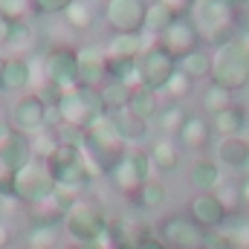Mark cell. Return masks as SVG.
<instances>
[{
    "label": "cell",
    "instance_id": "cb8c5ba5",
    "mask_svg": "<svg viewBox=\"0 0 249 249\" xmlns=\"http://www.w3.org/2000/svg\"><path fill=\"white\" fill-rule=\"evenodd\" d=\"M130 93H133V87H127L124 81L107 78V81L99 87V96H102L105 113H116V110H124V107L130 105Z\"/></svg>",
    "mask_w": 249,
    "mask_h": 249
},
{
    "label": "cell",
    "instance_id": "ee69618b",
    "mask_svg": "<svg viewBox=\"0 0 249 249\" xmlns=\"http://www.w3.org/2000/svg\"><path fill=\"white\" fill-rule=\"evenodd\" d=\"M12 244V229L6 226V220H0V249H6Z\"/></svg>",
    "mask_w": 249,
    "mask_h": 249
},
{
    "label": "cell",
    "instance_id": "f1b7e54d",
    "mask_svg": "<svg viewBox=\"0 0 249 249\" xmlns=\"http://www.w3.org/2000/svg\"><path fill=\"white\" fill-rule=\"evenodd\" d=\"M200 107H203V110L209 113V119H212V116H217L220 110L232 107V93H229V90H223L220 84L209 81V84H206V90L200 93Z\"/></svg>",
    "mask_w": 249,
    "mask_h": 249
},
{
    "label": "cell",
    "instance_id": "ab89813d",
    "mask_svg": "<svg viewBox=\"0 0 249 249\" xmlns=\"http://www.w3.org/2000/svg\"><path fill=\"white\" fill-rule=\"evenodd\" d=\"M165 9H171L177 18H183V15H188L191 9H194V0H160Z\"/></svg>",
    "mask_w": 249,
    "mask_h": 249
},
{
    "label": "cell",
    "instance_id": "f6af8a7d",
    "mask_svg": "<svg viewBox=\"0 0 249 249\" xmlns=\"http://www.w3.org/2000/svg\"><path fill=\"white\" fill-rule=\"evenodd\" d=\"M241 200H244V209H249V174H244L241 180Z\"/></svg>",
    "mask_w": 249,
    "mask_h": 249
},
{
    "label": "cell",
    "instance_id": "b9f144b4",
    "mask_svg": "<svg viewBox=\"0 0 249 249\" xmlns=\"http://www.w3.org/2000/svg\"><path fill=\"white\" fill-rule=\"evenodd\" d=\"M12 26H15V20H9L3 12H0V47L3 44H9V35H12Z\"/></svg>",
    "mask_w": 249,
    "mask_h": 249
},
{
    "label": "cell",
    "instance_id": "9c48e42d",
    "mask_svg": "<svg viewBox=\"0 0 249 249\" xmlns=\"http://www.w3.org/2000/svg\"><path fill=\"white\" fill-rule=\"evenodd\" d=\"M145 0H107L105 3V23L113 35H139L145 29Z\"/></svg>",
    "mask_w": 249,
    "mask_h": 249
},
{
    "label": "cell",
    "instance_id": "277c9868",
    "mask_svg": "<svg viewBox=\"0 0 249 249\" xmlns=\"http://www.w3.org/2000/svg\"><path fill=\"white\" fill-rule=\"evenodd\" d=\"M58 191L55 180H53V171L44 160H32L29 165H23L20 171H15V183H12V197L26 203L29 209L35 206H44L53 200V194Z\"/></svg>",
    "mask_w": 249,
    "mask_h": 249
},
{
    "label": "cell",
    "instance_id": "44dd1931",
    "mask_svg": "<svg viewBox=\"0 0 249 249\" xmlns=\"http://www.w3.org/2000/svg\"><path fill=\"white\" fill-rule=\"evenodd\" d=\"M160 107H162V102H160V93L157 90H151V87H133L130 105H127L130 113H136L142 122H154L157 113H160Z\"/></svg>",
    "mask_w": 249,
    "mask_h": 249
},
{
    "label": "cell",
    "instance_id": "7bdbcfd3",
    "mask_svg": "<svg viewBox=\"0 0 249 249\" xmlns=\"http://www.w3.org/2000/svg\"><path fill=\"white\" fill-rule=\"evenodd\" d=\"M72 249H110V244H107L105 238H99V241H81V244H72Z\"/></svg>",
    "mask_w": 249,
    "mask_h": 249
},
{
    "label": "cell",
    "instance_id": "1f68e13d",
    "mask_svg": "<svg viewBox=\"0 0 249 249\" xmlns=\"http://www.w3.org/2000/svg\"><path fill=\"white\" fill-rule=\"evenodd\" d=\"M64 18H67V26L75 29V32H84V29L93 26V9H90L87 0H72V3L67 6Z\"/></svg>",
    "mask_w": 249,
    "mask_h": 249
},
{
    "label": "cell",
    "instance_id": "e0dca14e",
    "mask_svg": "<svg viewBox=\"0 0 249 249\" xmlns=\"http://www.w3.org/2000/svg\"><path fill=\"white\" fill-rule=\"evenodd\" d=\"M148 157H151V165H154V171H160V174H171V171H177V165H180V142L177 139H171V136H160L151 148H148Z\"/></svg>",
    "mask_w": 249,
    "mask_h": 249
},
{
    "label": "cell",
    "instance_id": "6da1fadb",
    "mask_svg": "<svg viewBox=\"0 0 249 249\" xmlns=\"http://www.w3.org/2000/svg\"><path fill=\"white\" fill-rule=\"evenodd\" d=\"M212 81L229 93H238L249 84V38L241 35L212 53Z\"/></svg>",
    "mask_w": 249,
    "mask_h": 249
},
{
    "label": "cell",
    "instance_id": "3957f363",
    "mask_svg": "<svg viewBox=\"0 0 249 249\" xmlns=\"http://www.w3.org/2000/svg\"><path fill=\"white\" fill-rule=\"evenodd\" d=\"M102 113H105V105H102L99 90L84 87V84H78V87H72V90H64L61 99H58V105H55L58 122H61L64 127L81 130V133H84L87 124L93 122L96 116H102Z\"/></svg>",
    "mask_w": 249,
    "mask_h": 249
},
{
    "label": "cell",
    "instance_id": "d6986e66",
    "mask_svg": "<svg viewBox=\"0 0 249 249\" xmlns=\"http://www.w3.org/2000/svg\"><path fill=\"white\" fill-rule=\"evenodd\" d=\"M0 154H3V160H6L15 171H20L23 165H29V162L35 160V151H32V136H23V133L12 130V136L3 142Z\"/></svg>",
    "mask_w": 249,
    "mask_h": 249
},
{
    "label": "cell",
    "instance_id": "f546056e",
    "mask_svg": "<svg viewBox=\"0 0 249 249\" xmlns=\"http://www.w3.org/2000/svg\"><path fill=\"white\" fill-rule=\"evenodd\" d=\"M58 244V223L50 220H35L29 235H26V247L32 249H55Z\"/></svg>",
    "mask_w": 249,
    "mask_h": 249
},
{
    "label": "cell",
    "instance_id": "30bf717a",
    "mask_svg": "<svg viewBox=\"0 0 249 249\" xmlns=\"http://www.w3.org/2000/svg\"><path fill=\"white\" fill-rule=\"evenodd\" d=\"M177 72V61L157 44L151 41L148 50L139 55V75H142V87H151L157 93L165 90V84L171 81V75Z\"/></svg>",
    "mask_w": 249,
    "mask_h": 249
},
{
    "label": "cell",
    "instance_id": "ffe728a7",
    "mask_svg": "<svg viewBox=\"0 0 249 249\" xmlns=\"http://www.w3.org/2000/svg\"><path fill=\"white\" fill-rule=\"evenodd\" d=\"M212 122V130L220 136V139H229V136H244V127H247V110L241 105H232L226 110H220L217 116L209 119Z\"/></svg>",
    "mask_w": 249,
    "mask_h": 249
},
{
    "label": "cell",
    "instance_id": "836d02e7",
    "mask_svg": "<svg viewBox=\"0 0 249 249\" xmlns=\"http://www.w3.org/2000/svg\"><path fill=\"white\" fill-rule=\"evenodd\" d=\"M214 194L220 197V203L226 206V212H229V214H235L238 209H244V200H241V180H238V183H235V180H232V183H226V180H223L220 186L214 188Z\"/></svg>",
    "mask_w": 249,
    "mask_h": 249
},
{
    "label": "cell",
    "instance_id": "681fc988",
    "mask_svg": "<svg viewBox=\"0 0 249 249\" xmlns=\"http://www.w3.org/2000/svg\"><path fill=\"white\" fill-rule=\"evenodd\" d=\"M87 3H93V0H87Z\"/></svg>",
    "mask_w": 249,
    "mask_h": 249
},
{
    "label": "cell",
    "instance_id": "d4e9b609",
    "mask_svg": "<svg viewBox=\"0 0 249 249\" xmlns=\"http://www.w3.org/2000/svg\"><path fill=\"white\" fill-rule=\"evenodd\" d=\"M177 20V15L171 12V9H165L160 0H154V3H148V12H145V35H151V41H157L171 23Z\"/></svg>",
    "mask_w": 249,
    "mask_h": 249
},
{
    "label": "cell",
    "instance_id": "9a60e30c",
    "mask_svg": "<svg viewBox=\"0 0 249 249\" xmlns=\"http://www.w3.org/2000/svg\"><path fill=\"white\" fill-rule=\"evenodd\" d=\"M151 41H145V32L139 35H110L105 44L107 61H139V55L148 50Z\"/></svg>",
    "mask_w": 249,
    "mask_h": 249
},
{
    "label": "cell",
    "instance_id": "d590c367",
    "mask_svg": "<svg viewBox=\"0 0 249 249\" xmlns=\"http://www.w3.org/2000/svg\"><path fill=\"white\" fill-rule=\"evenodd\" d=\"M70 3L72 0H29L32 12H38V15H64Z\"/></svg>",
    "mask_w": 249,
    "mask_h": 249
},
{
    "label": "cell",
    "instance_id": "f35d334b",
    "mask_svg": "<svg viewBox=\"0 0 249 249\" xmlns=\"http://www.w3.org/2000/svg\"><path fill=\"white\" fill-rule=\"evenodd\" d=\"M206 249H232V238L229 232H209L206 235Z\"/></svg>",
    "mask_w": 249,
    "mask_h": 249
},
{
    "label": "cell",
    "instance_id": "5b68a950",
    "mask_svg": "<svg viewBox=\"0 0 249 249\" xmlns=\"http://www.w3.org/2000/svg\"><path fill=\"white\" fill-rule=\"evenodd\" d=\"M47 122H50V105L38 93H23L9 107V124H12V130H18L23 136L44 133Z\"/></svg>",
    "mask_w": 249,
    "mask_h": 249
},
{
    "label": "cell",
    "instance_id": "52a82bcc",
    "mask_svg": "<svg viewBox=\"0 0 249 249\" xmlns=\"http://www.w3.org/2000/svg\"><path fill=\"white\" fill-rule=\"evenodd\" d=\"M157 235L162 238V244L168 249H200L206 247V229L200 223H194L188 214H168L160 226Z\"/></svg>",
    "mask_w": 249,
    "mask_h": 249
},
{
    "label": "cell",
    "instance_id": "7dc6e473",
    "mask_svg": "<svg viewBox=\"0 0 249 249\" xmlns=\"http://www.w3.org/2000/svg\"><path fill=\"white\" fill-rule=\"evenodd\" d=\"M247 174H249V165H247Z\"/></svg>",
    "mask_w": 249,
    "mask_h": 249
},
{
    "label": "cell",
    "instance_id": "d6a6232c",
    "mask_svg": "<svg viewBox=\"0 0 249 249\" xmlns=\"http://www.w3.org/2000/svg\"><path fill=\"white\" fill-rule=\"evenodd\" d=\"M191 90H194V81L188 78L186 72H180V70H177V72L171 75V81L165 84V90H162V96H165L168 102H177V105H180V102L186 99V96L191 93Z\"/></svg>",
    "mask_w": 249,
    "mask_h": 249
},
{
    "label": "cell",
    "instance_id": "484cf974",
    "mask_svg": "<svg viewBox=\"0 0 249 249\" xmlns=\"http://www.w3.org/2000/svg\"><path fill=\"white\" fill-rule=\"evenodd\" d=\"M188 119V113H186V107L183 105H177V102H165L162 107H160V113H157V127L162 130V136H177L180 130H183V124H186Z\"/></svg>",
    "mask_w": 249,
    "mask_h": 249
},
{
    "label": "cell",
    "instance_id": "f907efd6",
    "mask_svg": "<svg viewBox=\"0 0 249 249\" xmlns=\"http://www.w3.org/2000/svg\"><path fill=\"white\" fill-rule=\"evenodd\" d=\"M200 249H206V247H200Z\"/></svg>",
    "mask_w": 249,
    "mask_h": 249
},
{
    "label": "cell",
    "instance_id": "74e56055",
    "mask_svg": "<svg viewBox=\"0 0 249 249\" xmlns=\"http://www.w3.org/2000/svg\"><path fill=\"white\" fill-rule=\"evenodd\" d=\"M12 183H15V168L0 154V197H12Z\"/></svg>",
    "mask_w": 249,
    "mask_h": 249
},
{
    "label": "cell",
    "instance_id": "4dcf8cb0",
    "mask_svg": "<svg viewBox=\"0 0 249 249\" xmlns=\"http://www.w3.org/2000/svg\"><path fill=\"white\" fill-rule=\"evenodd\" d=\"M165 183H160L157 177H151L148 183H142V188L136 191V206L139 209H145V212H154V209H160L162 203H165Z\"/></svg>",
    "mask_w": 249,
    "mask_h": 249
},
{
    "label": "cell",
    "instance_id": "4fadbf2b",
    "mask_svg": "<svg viewBox=\"0 0 249 249\" xmlns=\"http://www.w3.org/2000/svg\"><path fill=\"white\" fill-rule=\"evenodd\" d=\"M107 78H110V64L105 50H96V47L78 50V84L99 90Z\"/></svg>",
    "mask_w": 249,
    "mask_h": 249
},
{
    "label": "cell",
    "instance_id": "e575fe53",
    "mask_svg": "<svg viewBox=\"0 0 249 249\" xmlns=\"http://www.w3.org/2000/svg\"><path fill=\"white\" fill-rule=\"evenodd\" d=\"M127 160H130V165H133V171L139 174L142 183H148L154 177V165H151V157H148L145 148H127Z\"/></svg>",
    "mask_w": 249,
    "mask_h": 249
},
{
    "label": "cell",
    "instance_id": "83f0119b",
    "mask_svg": "<svg viewBox=\"0 0 249 249\" xmlns=\"http://www.w3.org/2000/svg\"><path fill=\"white\" fill-rule=\"evenodd\" d=\"M81 160H84V148H81V142H75V139H61L58 148L53 151V157L47 160V165H50V171H58V168L75 165V162H81Z\"/></svg>",
    "mask_w": 249,
    "mask_h": 249
},
{
    "label": "cell",
    "instance_id": "603a6c76",
    "mask_svg": "<svg viewBox=\"0 0 249 249\" xmlns=\"http://www.w3.org/2000/svg\"><path fill=\"white\" fill-rule=\"evenodd\" d=\"M113 124H116V130H119V136H122L124 142L130 145V142H142L145 136H148V122H142L136 113H130L127 107L124 110H116V113H107Z\"/></svg>",
    "mask_w": 249,
    "mask_h": 249
},
{
    "label": "cell",
    "instance_id": "8fae6325",
    "mask_svg": "<svg viewBox=\"0 0 249 249\" xmlns=\"http://www.w3.org/2000/svg\"><path fill=\"white\" fill-rule=\"evenodd\" d=\"M188 217L194 223H200L206 232H217V229L226 226L229 212H226V206L220 203V197L214 191H197L188 203Z\"/></svg>",
    "mask_w": 249,
    "mask_h": 249
},
{
    "label": "cell",
    "instance_id": "5bb4252c",
    "mask_svg": "<svg viewBox=\"0 0 249 249\" xmlns=\"http://www.w3.org/2000/svg\"><path fill=\"white\" fill-rule=\"evenodd\" d=\"M212 136H214V130H212V122H209L206 116H200V113H188L183 130L177 133V142H180V148L200 154V151L209 148Z\"/></svg>",
    "mask_w": 249,
    "mask_h": 249
},
{
    "label": "cell",
    "instance_id": "2e32d148",
    "mask_svg": "<svg viewBox=\"0 0 249 249\" xmlns=\"http://www.w3.org/2000/svg\"><path fill=\"white\" fill-rule=\"evenodd\" d=\"M217 165L232 171H247L249 165V139L247 136H229L217 142Z\"/></svg>",
    "mask_w": 249,
    "mask_h": 249
},
{
    "label": "cell",
    "instance_id": "8d00e7d4",
    "mask_svg": "<svg viewBox=\"0 0 249 249\" xmlns=\"http://www.w3.org/2000/svg\"><path fill=\"white\" fill-rule=\"evenodd\" d=\"M26 9H32L29 6V0H0V12L9 18V20H23V15H26Z\"/></svg>",
    "mask_w": 249,
    "mask_h": 249
},
{
    "label": "cell",
    "instance_id": "ba28073f",
    "mask_svg": "<svg viewBox=\"0 0 249 249\" xmlns=\"http://www.w3.org/2000/svg\"><path fill=\"white\" fill-rule=\"evenodd\" d=\"M157 44H160L174 61H180V58H186L194 50L203 47V35H200L197 23L191 20V15H183V18H177V20L157 38Z\"/></svg>",
    "mask_w": 249,
    "mask_h": 249
},
{
    "label": "cell",
    "instance_id": "7a4b0ae2",
    "mask_svg": "<svg viewBox=\"0 0 249 249\" xmlns=\"http://www.w3.org/2000/svg\"><path fill=\"white\" fill-rule=\"evenodd\" d=\"M107 223H110V220H107L105 209H102L96 200H90V197H75L72 206L64 212V217H61V229L75 241V244L105 238Z\"/></svg>",
    "mask_w": 249,
    "mask_h": 249
},
{
    "label": "cell",
    "instance_id": "ac0fdd59",
    "mask_svg": "<svg viewBox=\"0 0 249 249\" xmlns=\"http://www.w3.org/2000/svg\"><path fill=\"white\" fill-rule=\"evenodd\" d=\"M188 183L197 188V191H214V188L223 183V171L217 165V160L212 157H197L188 168Z\"/></svg>",
    "mask_w": 249,
    "mask_h": 249
},
{
    "label": "cell",
    "instance_id": "7c38bea8",
    "mask_svg": "<svg viewBox=\"0 0 249 249\" xmlns=\"http://www.w3.org/2000/svg\"><path fill=\"white\" fill-rule=\"evenodd\" d=\"M35 72H32V61L26 55H6L0 58V93L6 96H23L26 87L32 84Z\"/></svg>",
    "mask_w": 249,
    "mask_h": 249
},
{
    "label": "cell",
    "instance_id": "c3c4849f",
    "mask_svg": "<svg viewBox=\"0 0 249 249\" xmlns=\"http://www.w3.org/2000/svg\"><path fill=\"white\" fill-rule=\"evenodd\" d=\"M23 249H32V247H23Z\"/></svg>",
    "mask_w": 249,
    "mask_h": 249
},
{
    "label": "cell",
    "instance_id": "bcb514c9",
    "mask_svg": "<svg viewBox=\"0 0 249 249\" xmlns=\"http://www.w3.org/2000/svg\"><path fill=\"white\" fill-rule=\"evenodd\" d=\"M223 3H226L232 12H238V9H247V6H249V0H223Z\"/></svg>",
    "mask_w": 249,
    "mask_h": 249
},
{
    "label": "cell",
    "instance_id": "7402d4cb",
    "mask_svg": "<svg viewBox=\"0 0 249 249\" xmlns=\"http://www.w3.org/2000/svg\"><path fill=\"white\" fill-rule=\"evenodd\" d=\"M110 180H113V186L116 191H122L127 197H136V191L142 188V180H139V174L133 171V165H130V160H127V151H124L122 157L110 165Z\"/></svg>",
    "mask_w": 249,
    "mask_h": 249
},
{
    "label": "cell",
    "instance_id": "60d3db41",
    "mask_svg": "<svg viewBox=\"0 0 249 249\" xmlns=\"http://www.w3.org/2000/svg\"><path fill=\"white\" fill-rule=\"evenodd\" d=\"M133 249H168L165 244H162V238L160 235H151V232H145L136 244H133Z\"/></svg>",
    "mask_w": 249,
    "mask_h": 249
},
{
    "label": "cell",
    "instance_id": "8992f818",
    "mask_svg": "<svg viewBox=\"0 0 249 249\" xmlns=\"http://www.w3.org/2000/svg\"><path fill=\"white\" fill-rule=\"evenodd\" d=\"M44 84H55L58 90H72L78 87V50L55 44L44 53Z\"/></svg>",
    "mask_w": 249,
    "mask_h": 249
},
{
    "label": "cell",
    "instance_id": "4316f807",
    "mask_svg": "<svg viewBox=\"0 0 249 249\" xmlns=\"http://www.w3.org/2000/svg\"><path fill=\"white\" fill-rule=\"evenodd\" d=\"M177 70L186 72L191 81H197V78H212V53H209L206 47H200V50H194L191 55L180 58V61H177Z\"/></svg>",
    "mask_w": 249,
    "mask_h": 249
}]
</instances>
